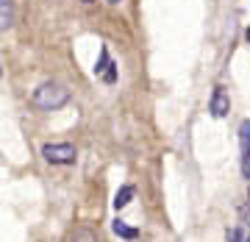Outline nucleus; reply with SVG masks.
I'll return each mask as SVG.
<instances>
[{
    "label": "nucleus",
    "mask_w": 250,
    "mask_h": 242,
    "mask_svg": "<svg viewBox=\"0 0 250 242\" xmlns=\"http://www.w3.org/2000/svg\"><path fill=\"white\" fill-rule=\"evenodd\" d=\"M34 106L45 109V111H56V109H62L67 100H70V92H67V87H62V84H53V81H47V84H42L39 89L34 92Z\"/></svg>",
    "instance_id": "nucleus-1"
},
{
    "label": "nucleus",
    "mask_w": 250,
    "mask_h": 242,
    "mask_svg": "<svg viewBox=\"0 0 250 242\" xmlns=\"http://www.w3.org/2000/svg\"><path fill=\"white\" fill-rule=\"evenodd\" d=\"M42 156L50 164H72L75 161V148L70 142H50L42 148Z\"/></svg>",
    "instance_id": "nucleus-2"
},
{
    "label": "nucleus",
    "mask_w": 250,
    "mask_h": 242,
    "mask_svg": "<svg viewBox=\"0 0 250 242\" xmlns=\"http://www.w3.org/2000/svg\"><path fill=\"white\" fill-rule=\"evenodd\" d=\"M208 111L214 117H225L228 111H231V98L225 95V89H214V95H211V106H208Z\"/></svg>",
    "instance_id": "nucleus-3"
},
{
    "label": "nucleus",
    "mask_w": 250,
    "mask_h": 242,
    "mask_svg": "<svg viewBox=\"0 0 250 242\" xmlns=\"http://www.w3.org/2000/svg\"><path fill=\"white\" fill-rule=\"evenodd\" d=\"M14 22V11H11V0H0V28L9 31Z\"/></svg>",
    "instance_id": "nucleus-4"
},
{
    "label": "nucleus",
    "mask_w": 250,
    "mask_h": 242,
    "mask_svg": "<svg viewBox=\"0 0 250 242\" xmlns=\"http://www.w3.org/2000/svg\"><path fill=\"white\" fill-rule=\"evenodd\" d=\"M134 195H136V189L134 187H123L120 192L114 195V209H125L131 200H134Z\"/></svg>",
    "instance_id": "nucleus-5"
},
{
    "label": "nucleus",
    "mask_w": 250,
    "mask_h": 242,
    "mask_svg": "<svg viewBox=\"0 0 250 242\" xmlns=\"http://www.w3.org/2000/svg\"><path fill=\"white\" fill-rule=\"evenodd\" d=\"M114 234H117V237H123V240H136V237H139V231L131 228V225H125L123 220H117V223H114Z\"/></svg>",
    "instance_id": "nucleus-6"
},
{
    "label": "nucleus",
    "mask_w": 250,
    "mask_h": 242,
    "mask_svg": "<svg viewBox=\"0 0 250 242\" xmlns=\"http://www.w3.org/2000/svg\"><path fill=\"white\" fill-rule=\"evenodd\" d=\"M70 242H98V237L89 231V228H75L70 234Z\"/></svg>",
    "instance_id": "nucleus-7"
},
{
    "label": "nucleus",
    "mask_w": 250,
    "mask_h": 242,
    "mask_svg": "<svg viewBox=\"0 0 250 242\" xmlns=\"http://www.w3.org/2000/svg\"><path fill=\"white\" fill-rule=\"evenodd\" d=\"M239 145H242V153H250V120H245L239 128Z\"/></svg>",
    "instance_id": "nucleus-8"
},
{
    "label": "nucleus",
    "mask_w": 250,
    "mask_h": 242,
    "mask_svg": "<svg viewBox=\"0 0 250 242\" xmlns=\"http://www.w3.org/2000/svg\"><path fill=\"white\" fill-rule=\"evenodd\" d=\"M225 240H228V242H242L239 228H228V231H225Z\"/></svg>",
    "instance_id": "nucleus-9"
},
{
    "label": "nucleus",
    "mask_w": 250,
    "mask_h": 242,
    "mask_svg": "<svg viewBox=\"0 0 250 242\" xmlns=\"http://www.w3.org/2000/svg\"><path fill=\"white\" fill-rule=\"evenodd\" d=\"M242 173H245V178H250V153L242 156Z\"/></svg>",
    "instance_id": "nucleus-10"
},
{
    "label": "nucleus",
    "mask_w": 250,
    "mask_h": 242,
    "mask_svg": "<svg viewBox=\"0 0 250 242\" xmlns=\"http://www.w3.org/2000/svg\"><path fill=\"white\" fill-rule=\"evenodd\" d=\"M114 78H117V70H114V64H108V70H106V81L111 84Z\"/></svg>",
    "instance_id": "nucleus-11"
},
{
    "label": "nucleus",
    "mask_w": 250,
    "mask_h": 242,
    "mask_svg": "<svg viewBox=\"0 0 250 242\" xmlns=\"http://www.w3.org/2000/svg\"><path fill=\"white\" fill-rule=\"evenodd\" d=\"M239 215H242V220H248V223H250V206H245V209L239 212Z\"/></svg>",
    "instance_id": "nucleus-12"
},
{
    "label": "nucleus",
    "mask_w": 250,
    "mask_h": 242,
    "mask_svg": "<svg viewBox=\"0 0 250 242\" xmlns=\"http://www.w3.org/2000/svg\"><path fill=\"white\" fill-rule=\"evenodd\" d=\"M248 42H250V28H248Z\"/></svg>",
    "instance_id": "nucleus-13"
},
{
    "label": "nucleus",
    "mask_w": 250,
    "mask_h": 242,
    "mask_svg": "<svg viewBox=\"0 0 250 242\" xmlns=\"http://www.w3.org/2000/svg\"><path fill=\"white\" fill-rule=\"evenodd\" d=\"M108 3H120V0H108Z\"/></svg>",
    "instance_id": "nucleus-14"
},
{
    "label": "nucleus",
    "mask_w": 250,
    "mask_h": 242,
    "mask_svg": "<svg viewBox=\"0 0 250 242\" xmlns=\"http://www.w3.org/2000/svg\"><path fill=\"white\" fill-rule=\"evenodd\" d=\"M83 3H92V0H83Z\"/></svg>",
    "instance_id": "nucleus-15"
},
{
    "label": "nucleus",
    "mask_w": 250,
    "mask_h": 242,
    "mask_svg": "<svg viewBox=\"0 0 250 242\" xmlns=\"http://www.w3.org/2000/svg\"><path fill=\"white\" fill-rule=\"evenodd\" d=\"M248 198H250V189H248Z\"/></svg>",
    "instance_id": "nucleus-16"
},
{
    "label": "nucleus",
    "mask_w": 250,
    "mask_h": 242,
    "mask_svg": "<svg viewBox=\"0 0 250 242\" xmlns=\"http://www.w3.org/2000/svg\"><path fill=\"white\" fill-rule=\"evenodd\" d=\"M245 242H250V237H248V240H245Z\"/></svg>",
    "instance_id": "nucleus-17"
}]
</instances>
